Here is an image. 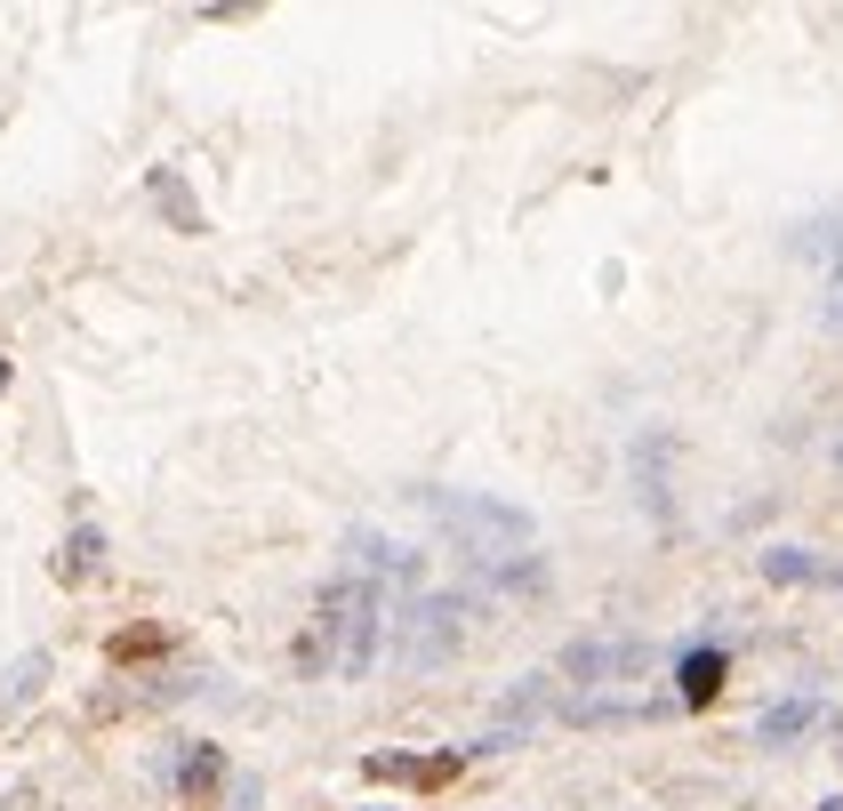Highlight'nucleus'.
<instances>
[{
  "label": "nucleus",
  "instance_id": "obj_1",
  "mask_svg": "<svg viewBox=\"0 0 843 811\" xmlns=\"http://www.w3.org/2000/svg\"><path fill=\"white\" fill-rule=\"evenodd\" d=\"M369 651H378V595H369V586H338V595H322V619H314V643H305V667L362 675Z\"/></svg>",
  "mask_w": 843,
  "mask_h": 811
},
{
  "label": "nucleus",
  "instance_id": "obj_2",
  "mask_svg": "<svg viewBox=\"0 0 843 811\" xmlns=\"http://www.w3.org/2000/svg\"><path fill=\"white\" fill-rule=\"evenodd\" d=\"M435 515L458 538H475V562H499V555H523V546H530V515H523V506H506V498H450L442 491Z\"/></svg>",
  "mask_w": 843,
  "mask_h": 811
},
{
  "label": "nucleus",
  "instance_id": "obj_3",
  "mask_svg": "<svg viewBox=\"0 0 843 811\" xmlns=\"http://www.w3.org/2000/svg\"><path fill=\"white\" fill-rule=\"evenodd\" d=\"M627 667H643V643H570L563 651V675H587V683H611Z\"/></svg>",
  "mask_w": 843,
  "mask_h": 811
},
{
  "label": "nucleus",
  "instance_id": "obj_4",
  "mask_svg": "<svg viewBox=\"0 0 843 811\" xmlns=\"http://www.w3.org/2000/svg\"><path fill=\"white\" fill-rule=\"evenodd\" d=\"M811 715H819L811 699H779L771 715L755 723V739H764V747H788V739H804V732H811Z\"/></svg>",
  "mask_w": 843,
  "mask_h": 811
},
{
  "label": "nucleus",
  "instance_id": "obj_5",
  "mask_svg": "<svg viewBox=\"0 0 843 811\" xmlns=\"http://www.w3.org/2000/svg\"><path fill=\"white\" fill-rule=\"evenodd\" d=\"M724 692V651H691L683 659V707H707Z\"/></svg>",
  "mask_w": 843,
  "mask_h": 811
},
{
  "label": "nucleus",
  "instance_id": "obj_6",
  "mask_svg": "<svg viewBox=\"0 0 843 811\" xmlns=\"http://www.w3.org/2000/svg\"><path fill=\"white\" fill-rule=\"evenodd\" d=\"M764 579H819V562L804 555V546H771V555H764Z\"/></svg>",
  "mask_w": 843,
  "mask_h": 811
},
{
  "label": "nucleus",
  "instance_id": "obj_7",
  "mask_svg": "<svg viewBox=\"0 0 843 811\" xmlns=\"http://www.w3.org/2000/svg\"><path fill=\"white\" fill-rule=\"evenodd\" d=\"M819 811H843V796H828V803H819Z\"/></svg>",
  "mask_w": 843,
  "mask_h": 811
}]
</instances>
